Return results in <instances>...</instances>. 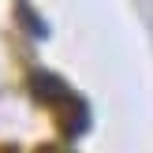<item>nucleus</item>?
I'll return each instance as SVG.
<instances>
[{
  "label": "nucleus",
  "mask_w": 153,
  "mask_h": 153,
  "mask_svg": "<svg viewBox=\"0 0 153 153\" xmlns=\"http://www.w3.org/2000/svg\"><path fill=\"white\" fill-rule=\"evenodd\" d=\"M30 90H34V97L45 101L49 108H60L67 97H75L71 90H67V82L60 79V75H52V71H34L30 75Z\"/></svg>",
  "instance_id": "nucleus-1"
},
{
  "label": "nucleus",
  "mask_w": 153,
  "mask_h": 153,
  "mask_svg": "<svg viewBox=\"0 0 153 153\" xmlns=\"http://www.w3.org/2000/svg\"><path fill=\"white\" fill-rule=\"evenodd\" d=\"M15 7H19V22H22V26H26L34 37H45V34H49V26L41 22V15H37L34 7L26 4V0H15Z\"/></svg>",
  "instance_id": "nucleus-2"
}]
</instances>
